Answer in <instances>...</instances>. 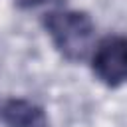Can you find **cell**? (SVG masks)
<instances>
[{
  "mask_svg": "<svg viewBox=\"0 0 127 127\" xmlns=\"http://www.w3.org/2000/svg\"><path fill=\"white\" fill-rule=\"evenodd\" d=\"M0 123L4 127H50L46 109L26 97L0 101Z\"/></svg>",
  "mask_w": 127,
  "mask_h": 127,
  "instance_id": "3",
  "label": "cell"
},
{
  "mask_svg": "<svg viewBox=\"0 0 127 127\" xmlns=\"http://www.w3.org/2000/svg\"><path fill=\"white\" fill-rule=\"evenodd\" d=\"M89 67L93 77L107 87H121L127 83V36L109 34L95 42Z\"/></svg>",
  "mask_w": 127,
  "mask_h": 127,
  "instance_id": "2",
  "label": "cell"
},
{
  "mask_svg": "<svg viewBox=\"0 0 127 127\" xmlns=\"http://www.w3.org/2000/svg\"><path fill=\"white\" fill-rule=\"evenodd\" d=\"M42 26L54 50L67 62L77 64L89 60L95 46V22L83 10L60 8L50 10L42 18Z\"/></svg>",
  "mask_w": 127,
  "mask_h": 127,
  "instance_id": "1",
  "label": "cell"
},
{
  "mask_svg": "<svg viewBox=\"0 0 127 127\" xmlns=\"http://www.w3.org/2000/svg\"><path fill=\"white\" fill-rule=\"evenodd\" d=\"M48 0H14V4L18 8H24V10H32V8H38L42 4H46Z\"/></svg>",
  "mask_w": 127,
  "mask_h": 127,
  "instance_id": "4",
  "label": "cell"
}]
</instances>
